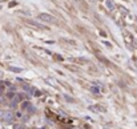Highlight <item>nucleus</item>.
I'll return each instance as SVG.
<instances>
[{"instance_id": "obj_1", "label": "nucleus", "mask_w": 137, "mask_h": 129, "mask_svg": "<svg viewBox=\"0 0 137 129\" xmlns=\"http://www.w3.org/2000/svg\"><path fill=\"white\" fill-rule=\"evenodd\" d=\"M39 19L43 20L44 23H55L56 21V19H55L52 15H49V14H40L39 15Z\"/></svg>"}, {"instance_id": "obj_2", "label": "nucleus", "mask_w": 137, "mask_h": 129, "mask_svg": "<svg viewBox=\"0 0 137 129\" xmlns=\"http://www.w3.org/2000/svg\"><path fill=\"white\" fill-rule=\"evenodd\" d=\"M14 113H12V111H4V116H3V118L1 120L4 121V122H12V120H14Z\"/></svg>"}, {"instance_id": "obj_3", "label": "nucleus", "mask_w": 137, "mask_h": 129, "mask_svg": "<svg viewBox=\"0 0 137 129\" xmlns=\"http://www.w3.org/2000/svg\"><path fill=\"white\" fill-rule=\"evenodd\" d=\"M15 97H16V93L14 91H9V92L5 93V98H7V100H14Z\"/></svg>"}, {"instance_id": "obj_4", "label": "nucleus", "mask_w": 137, "mask_h": 129, "mask_svg": "<svg viewBox=\"0 0 137 129\" xmlns=\"http://www.w3.org/2000/svg\"><path fill=\"white\" fill-rule=\"evenodd\" d=\"M29 107H31V102H29V101H23V102H21V105H20L21 111H27Z\"/></svg>"}, {"instance_id": "obj_5", "label": "nucleus", "mask_w": 137, "mask_h": 129, "mask_svg": "<svg viewBox=\"0 0 137 129\" xmlns=\"http://www.w3.org/2000/svg\"><path fill=\"white\" fill-rule=\"evenodd\" d=\"M17 104H19V101L16 100V98H14V100H11V102H9V108L15 109L16 107H17Z\"/></svg>"}, {"instance_id": "obj_6", "label": "nucleus", "mask_w": 137, "mask_h": 129, "mask_svg": "<svg viewBox=\"0 0 137 129\" xmlns=\"http://www.w3.org/2000/svg\"><path fill=\"white\" fill-rule=\"evenodd\" d=\"M91 92H92V93H94V95H99V93H100V89L97 88V87H92V88H91Z\"/></svg>"}, {"instance_id": "obj_7", "label": "nucleus", "mask_w": 137, "mask_h": 129, "mask_svg": "<svg viewBox=\"0 0 137 129\" xmlns=\"http://www.w3.org/2000/svg\"><path fill=\"white\" fill-rule=\"evenodd\" d=\"M29 24L31 25H35V27H37V28H44L43 25H40L39 23H36V21H29Z\"/></svg>"}, {"instance_id": "obj_8", "label": "nucleus", "mask_w": 137, "mask_h": 129, "mask_svg": "<svg viewBox=\"0 0 137 129\" xmlns=\"http://www.w3.org/2000/svg\"><path fill=\"white\" fill-rule=\"evenodd\" d=\"M14 129H25V127H24V125H21V124H15Z\"/></svg>"}, {"instance_id": "obj_9", "label": "nucleus", "mask_w": 137, "mask_h": 129, "mask_svg": "<svg viewBox=\"0 0 137 129\" xmlns=\"http://www.w3.org/2000/svg\"><path fill=\"white\" fill-rule=\"evenodd\" d=\"M107 7H108L109 9H113V4H112L110 0H107Z\"/></svg>"}, {"instance_id": "obj_10", "label": "nucleus", "mask_w": 137, "mask_h": 129, "mask_svg": "<svg viewBox=\"0 0 137 129\" xmlns=\"http://www.w3.org/2000/svg\"><path fill=\"white\" fill-rule=\"evenodd\" d=\"M64 98H65V100H67L68 102H73V98H72V97H69V96H67V95L64 96Z\"/></svg>"}, {"instance_id": "obj_11", "label": "nucleus", "mask_w": 137, "mask_h": 129, "mask_svg": "<svg viewBox=\"0 0 137 129\" xmlns=\"http://www.w3.org/2000/svg\"><path fill=\"white\" fill-rule=\"evenodd\" d=\"M15 117L16 118H21L23 117V113H21V112H16V113H15Z\"/></svg>"}, {"instance_id": "obj_12", "label": "nucleus", "mask_w": 137, "mask_h": 129, "mask_svg": "<svg viewBox=\"0 0 137 129\" xmlns=\"http://www.w3.org/2000/svg\"><path fill=\"white\" fill-rule=\"evenodd\" d=\"M27 111H28V113H32V112H35V108H33V105L31 104V107H29V108L27 109Z\"/></svg>"}, {"instance_id": "obj_13", "label": "nucleus", "mask_w": 137, "mask_h": 129, "mask_svg": "<svg viewBox=\"0 0 137 129\" xmlns=\"http://www.w3.org/2000/svg\"><path fill=\"white\" fill-rule=\"evenodd\" d=\"M9 69H11V71H14V72H21L20 68H15V67H11Z\"/></svg>"}, {"instance_id": "obj_14", "label": "nucleus", "mask_w": 137, "mask_h": 129, "mask_svg": "<svg viewBox=\"0 0 137 129\" xmlns=\"http://www.w3.org/2000/svg\"><path fill=\"white\" fill-rule=\"evenodd\" d=\"M3 101H5V98L4 97H0V102H3Z\"/></svg>"}]
</instances>
